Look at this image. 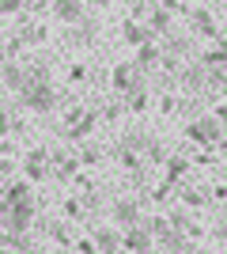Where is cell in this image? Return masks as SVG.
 Here are the masks:
<instances>
[{
	"label": "cell",
	"instance_id": "6da1fadb",
	"mask_svg": "<svg viewBox=\"0 0 227 254\" xmlns=\"http://www.w3.org/2000/svg\"><path fill=\"white\" fill-rule=\"evenodd\" d=\"M23 99H27V103L34 106V110H45V106H49V87H38V84H27L23 87Z\"/></svg>",
	"mask_w": 227,
	"mask_h": 254
},
{
	"label": "cell",
	"instance_id": "7a4b0ae2",
	"mask_svg": "<svg viewBox=\"0 0 227 254\" xmlns=\"http://www.w3.org/2000/svg\"><path fill=\"white\" fill-rule=\"evenodd\" d=\"M27 175H42V156H38V152L27 156Z\"/></svg>",
	"mask_w": 227,
	"mask_h": 254
},
{
	"label": "cell",
	"instance_id": "3957f363",
	"mask_svg": "<svg viewBox=\"0 0 227 254\" xmlns=\"http://www.w3.org/2000/svg\"><path fill=\"white\" fill-rule=\"evenodd\" d=\"M98 243H102V251H114L118 235H114V232H98Z\"/></svg>",
	"mask_w": 227,
	"mask_h": 254
},
{
	"label": "cell",
	"instance_id": "277c9868",
	"mask_svg": "<svg viewBox=\"0 0 227 254\" xmlns=\"http://www.w3.org/2000/svg\"><path fill=\"white\" fill-rule=\"evenodd\" d=\"M129 247H136V251H144V247H148V235H144V232H133V235H129Z\"/></svg>",
	"mask_w": 227,
	"mask_h": 254
},
{
	"label": "cell",
	"instance_id": "5b68a950",
	"mask_svg": "<svg viewBox=\"0 0 227 254\" xmlns=\"http://www.w3.org/2000/svg\"><path fill=\"white\" fill-rule=\"evenodd\" d=\"M114 212H118V220H133V216H136V209H133V205H118Z\"/></svg>",
	"mask_w": 227,
	"mask_h": 254
},
{
	"label": "cell",
	"instance_id": "8992f818",
	"mask_svg": "<svg viewBox=\"0 0 227 254\" xmlns=\"http://www.w3.org/2000/svg\"><path fill=\"white\" fill-rule=\"evenodd\" d=\"M57 15H61V19H76V4H61Z\"/></svg>",
	"mask_w": 227,
	"mask_h": 254
}]
</instances>
